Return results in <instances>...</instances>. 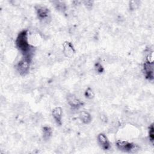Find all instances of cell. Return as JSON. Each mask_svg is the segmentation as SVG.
<instances>
[{
  "mask_svg": "<svg viewBox=\"0 0 154 154\" xmlns=\"http://www.w3.org/2000/svg\"><path fill=\"white\" fill-rule=\"evenodd\" d=\"M52 115L58 125H61L62 124V116H63V109L60 106H56L53 108L52 111Z\"/></svg>",
  "mask_w": 154,
  "mask_h": 154,
  "instance_id": "obj_9",
  "label": "cell"
},
{
  "mask_svg": "<svg viewBox=\"0 0 154 154\" xmlns=\"http://www.w3.org/2000/svg\"><path fill=\"white\" fill-rule=\"evenodd\" d=\"M94 70H95V72H97V73H102L104 70L102 65L99 62H97L95 63Z\"/></svg>",
  "mask_w": 154,
  "mask_h": 154,
  "instance_id": "obj_16",
  "label": "cell"
},
{
  "mask_svg": "<svg viewBox=\"0 0 154 154\" xmlns=\"http://www.w3.org/2000/svg\"><path fill=\"white\" fill-rule=\"evenodd\" d=\"M79 118L80 120L85 125L89 124L91 122V114L85 111H82L79 113Z\"/></svg>",
  "mask_w": 154,
  "mask_h": 154,
  "instance_id": "obj_10",
  "label": "cell"
},
{
  "mask_svg": "<svg viewBox=\"0 0 154 154\" xmlns=\"http://www.w3.org/2000/svg\"><path fill=\"white\" fill-rule=\"evenodd\" d=\"M16 45L23 57L32 59L35 48L29 44L28 30L24 29L19 33L16 39Z\"/></svg>",
  "mask_w": 154,
  "mask_h": 154,
  "instance_id": "obj_1",
  "label": "cell"
},
{
  "mask_svg": "<svg viewBox=\"0 0 154 154\" xmlns=\"http://www.w3.org/2000/svg\"><path fill=\"white\" fill-rule=\"evenodd\" d=\"M83 4L87 8L90 10L93 7V1H83Z\"/></svg>",
  "mask_w": 154,
  "mask_h": 154,
  "instance_id": "obj_17",
  "label": "cell"
},
{
  "mask_svg": "<svg viewBox=\"0 0 154 154\" xmlns=\"http://www.w3.org/2000/svg\"><path fill=\"white\" fill-rule=\"evenodd\" d=\"M154 129H153V125L152 123L150 125H149V139L150 143L153 144L154 141V132H153Z\"/></svg>",
  "mask_w": 154,
  "mask_h": 154,
  "instance_id": "obj_15",
  "label": "cell"
},
{
  "mask_svg": "<svg viewBox=\"0 0 154 154\" xmlns=\"http://www.w3.org/2000/svg\"><path fill=\"white\" fill-rule=\"evenodd\" d=\"M12 5H19L20 4V1H16V0H13V1H11L10 2Z\"/></svg>",
  "mask_w": 154,
  "mask_h": 154,
  "instance_id": "obj_19",
  "label": "cell"
},
{
  "mask_svg": "<svg viewBox=\"0 0 154 154\" xmlns=\"http://www.w3.org/2000/svg\"><path fill=\"white\" fill-rule=\"evenodd\" d=\"M84 96L87 99H88L89 100L93 99L94 96V91H93L92 88H91L90 87H88L84 92Z\"/></svg>",
  "mask_w": 154,
  "mask_h": 154,
  "instance_id": "obj_14",
  "label": "cell"
},
{
  "mask_svg": "<svg viewBox=\"0 0 154 154\" xmlns=\"http://www.w3.org/2000/svg\"><path fill=\"white\" fill-rule=\"evenodd\" d=\"M140 5V1L138 0H132L129 1V7L130 10L133 11L137 9Z\"/></svg>",
  "mask_w": 154,
  "mask_h": 154,
  "instance_id": "obj_13",
  "label": "cell"
},
{
  "mask_svg": "<svg viewBox=\"0 0 154 154\" xmlns=\"http://www.w3.org/2000/svg\"><path fill=\"white\" fill-rule=\"evenodd\" d=\"M31 60V58L23 57V58L17 63L16 69L20 75L25 76L28 73Z\"/></svg>",
  "mask_w": 154,
  "mask_h": 154,
  "instance_id": "obj_4",
  "label": "cell"
},
{
  "mask_svg": "<svg viewBox=\"0 0 154 154\" xmlns=\"http://www.w3.org/2000/svg\"><path fill=\"white\" fill-rule=\"evenodd\" d=\"M143 71L146 79L150 81L153 79V63L145 62L143 64Z\"/></svg>",
  "mask_w": 154,
  "mask_h": 154,
  "instance_id": "obj_7",
  "label": "cell"
},
{
  "mask_svg": "<svg viewBox=\"0 0 154 154\" xmlns=\"http://www.w3.org/2000/svg\"><path fill=\"white\" fill-rule=\"evenodd\" d=\"M54 4V6L55 8L60 11V12H64L66 10V4L61 1H54L53 2Z\"/></svg>",
  "mask_w": 154,
  "mask_h": 154,
  "instance_id": "obj_12",
  "label": "cell"
},
{
  "mask_svg": "<svg viewBox=\"0 0 154 154\" xmlns=\"http://www.w3.org/2000/svg\"><path fill=\"white\" fill-rule=\"evenodd\" d=\"M63 53L65 57L72 58L75 53V49L72 43L69 42H65L63 45Z\"/></svg>",
  "mask_w": 154,
  "mask_h": 154,
  "instance_id": "obj_6",
  "label": "cell"
},
{
  "mask_svg": "<svg viewBox=\"0 0 154 154\" xmlns=\"http://www.w3.org/2000/svg\"><path fill=\"white\" fill-rule=\"evenodd\" d=\"M35 10L38 18L44 23L49 24L51 22V17L49 9L45 6L40 5L35 6Z\"/></svg>",
  "mask_w": 154,
  "mask_h": 154,
  "instance_id": "obj_3",
  "label": "cell"
},
{
  "mask_svg": "<svg viewBox=\"0 0 154 154\" xmlns=\"http://www.w3.org/2000/svg\"><path fill=\"white\" fill-rule=\"evenodd\" d=\"M66 99L69 105L70 106L71 108L75 109H78L84 104V103L79 99V97L74 94H68L67 95Z\"/></svg>",
  "mask_w": 154,
  "mask_h": 154,
  "instance_id": "obj_5",
  "label": "cell"
},
{
  "mask_svg": "<svg viewBox=\"0 0 154 154\" xmlns=\"http://www.w3.org/2000/svg\"><path fill=\"white\" fill-rule=\"evenodd\" d=\"M97 139L99 144L103 150H108L110 148L109 141L105 134L103 133L99 134Z\"/></svg>",
  "mask_w": 154,
  "mask_h": 154,
  "instance_id": "obj_8",
  "label": "cell"
},
{
  "mask_svg": "<svg viewBox=\"0 0 154 154\" xmlns=\"http://www.w3.org/2000/svg\"><path fill=\"white\" fill-rule=\"evenodd\" d=\"M117 147L125 152L137 153L140 150V147L133 143H129L127 141L117 140L116 143Z\"/></svg>",
  "mask_w": 154,
  "mask_h": 154,
  "instance_id": "obj_2",
  "label": "cell"
},
{
  "mask_svg": "<svg viewBox=\"0 0 154 154\" xmlns=\"http://www.w3.org/2000/svg\"><path fill=\"white\" fill-rule=\"evenodd\" d=\"M100 119L103 122H106L108 120V118L105 114H101L100 116Z\"/></svg>",
  "mask_w": 154,
  "mask_h": 154,
  "instance_id": "obj_18",
  "label": "cell"
},
{
  "mask_svg": "<svg viewBox=\"0 0 154 154\" xmlns=\"http://www.w3.org/2000/svg\"><path fill=\"white\" fill-rule=\"evenodd\" d=\"M52 131L49 126H44L42 129V135L44 141H48L52 136Z\"/></svg>",
  "mask_w": 154,
  "mask_h": 154,
  "instance_id": "obj_11",
  "label": "cell"
}]
</instances>
